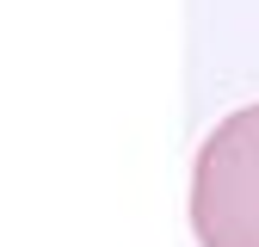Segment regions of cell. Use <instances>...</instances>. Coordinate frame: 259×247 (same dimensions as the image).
Here are the masks:
<instances>
[{
    "instance_id": "1",
    "label": "cell",
    "mask_w": 259,
    "mask_h": 247,
    "mask_svg": "<svg viewBox=\"0 0 259 247\" xmlns=\"http://www.w3.org/2000/svg\"><path fill=\"white\" fill-rule=\"evenodd\" d=\"M198 247H259V105L222 117L191 167Z\"/></svg>"
}]
</instances>
